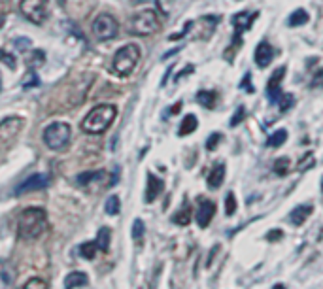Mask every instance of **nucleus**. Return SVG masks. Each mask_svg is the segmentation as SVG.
Instances as JSON below:
<instances>
[{
    "mask_svg": "<svg viewBox=\"0 0 323 289\" xmlns=\"http://www.w3.org/2000/svg\"><path fill=\"white\" fill-rule=\"evenodd\" d=\"M48 227V214L44 208L31 206L25 208L17 217V236L21 240L40 238Z\"/></svg>",
    "mask_w": 323,
    "mask_h": 289,
    "instance_id": "obj_1",
    "label": "nucleus"
},
{
    "mask_svg": "<svg viewBox=\"0 0 323 289\" xmlns=\"http://www.w3.org/2000/svg\"><path fill=\"white\" fill-rule=\"evenodd\" d=\"M51 180H49L48 174H33V176H29L23 183H19L16 189V195L17 197H21L25 193H31V191H40V189H46Z\"/></svg>",
    "mask_w": 323,
    "mask_h": 289,
    "instance_id": "obj_9",
    "label": "nucleus"
},
{
    "mask_svg": "<svg viewBox=\"0 0 323 289\" xmlns=\"http://www.w3.org/2000/svg\"><path fill=\"white\" fill-rule=\"evenodd\" d=\"M321 191H323V180H321Z\"/></svg>",
    "mask_w": 323,
    "mask_h": 289,
    "instance_id": "obj_43",
    "label": "nucleus"
},
{
    "mask_svg": "<svg viewBox=\"0 0 323 289\" xmlns=\"http://www.w3.org/2000/svg\"><path fill=\"white\" fill-rule=\"evenodd\" d=\"M180 110H182V102H176V104H174V106L170 108L169 112H170V114H172V116H176V114H178Z\"/></svg>",
    "mask_w": 323,
    "mask_h": 289,
    "instance_id": "obj_40",
    "label": "nucleus"
},
{
    "mask_svg": "<svg viewBox=\"0 0 323 289\" xmlns=\"http://www.w3.org/2000/svg\"><path fill=\"white\" fill-rule=\"evenodd\" d=\"M91 31L95 34L97 40H113L117 33H119V23L117 19L110 14H100V16L93 21Z\"/></svg>",
    "mask_w": 323,
    "mask_h": 289,
    "instance_id": "obj_7",
    "label": "nucleus"
},
{
    "mask_svg": "<svg viewBox=\"0 0 323 289\" xmlns=\"http://www.w3.org/2000/svg\"><path fill=\"white\" fill-rule=\"evenodd\" d=\"M110 238H112V231H110V227H102L97 234V246L100 251H108L110 249Z\"/></svg>",
    "mask_w": 323,
    "mask_h": 289,
    "instance_id": "obj_22",
    "label": "nucleus"
},
{
    "mask_svg": "<svg viewBox=\"0 0 323 289\" xmlns=\"http://www.w3.org/2000/svg\"><path fill=\"white\" fill-rule=\"evenodd\" d=\"M72 138V129L65 121H55L46 127L44 131V142L51 151H65Z\"/></svg>",
    "mask_w": 323,
    "mask_h": 289,
    "instance_id": "obj_4",
    "label": "nucleus"
},
{
    "mask_svg": "<svg viewBox=\"0 0 323 289\" xmlns=\"http://www.w3.org/2000/svg\"><path fill=\"white\" fill-rule=\"evenodd\" d=\"M257 17V14H248V12H240L233 17V27H234V42L236 46L240 44V36H242L244 31L251 29V21Z\"/></svg>",
    "mask_w": 323,
    "mask_h": 289,
    "instance_id": "obj_11",
    "label": "nucleus"
},
{
    "mask_svg": "<svg viewBox=\"0 0 323 289\" xmlns=\"http://www.w3.org/2000/svg\"><path fill=\"white\" fill-rule=\"evenodd\" d=\"M161 29V19L157 16L155 10H142L136 16L130 19L129 31L136 36H151V34L159 33Z\"/></svg>",
    "mask_w": 323,
    "mask_h": 289,
    "instance_id": "obj_5",
    "label": "nucleus"
},
{
    "mask_svg": "<svg viewBox=\"0 0 323 289\" xmlns=\"http://www.w3.org/2000/svg\"><path fill=\"white\" fill-rule=\"evenodd\" d=\"M172 221H174L176 225H182V227L189 225V221H191V206L186 202V204L180 208L176 214L172 215Z\"/></svg>",
    "mask_w": 323,
    "mask_h": 289,
    "instance_id": "obj_21",
    "label": "nucleus"
},
{
    "mask_svg": "<svg viewBox=\"0 0 323 289\" xmlns=\"http://www.w3.org/2000/svg\"><path fill=\"white\" fill-rule=\"evenodd\" d=\"M197 129H199V121H197V116H193V114H187V116L184 117L182 125H180L178 134H180V136H187V134L195 132Z\"/></svg>",
    "mask_w": 323,
    "mask_h": 289,
    "instance_id": "obj_20",
    "label": "nucleus"
},
{
    "mask_svg": "<svg viewBox=\"0 0 323 289\" xmlns=\"http://www.w3.org/2000/svg\"><path fill=\"white\" fill-rule=\"evenodd\" d=\"M16 266L10 261L0 259V289H16Z\"/></svg>",
    "mask_w": 323,
    "mask_h": 289,
    "instance_id": "obj_12",
    "label": "nucleus"
},
{
    "mask_svg": "<svg viewBox=\"0 0 323 289\" xmlns=\"http://www.w3.org/2000/svg\"><path fill=\"white\" fill-rule=\"evenodd\" d=\"M214 215H216V204L212 200H202L201 206H199V212H197V217H195L197 219V225L201 229H206L212 223Z\"/></svg>",
    "mask_w": 323,
    "mask_h": 289,
    "instance_id": "obj_13",
    "label": "nucleus"
},
{
    "mask_svg": "<svg viewBox=\"0 0 323 289\" xmlns=\"http://www.w3.org/2000/svg\"><path fill=\"white\" fill-rule=\"evenodd\" d=\"M106 180V172L104 170H97V172H83L78 176V180L76 182L83 185V187H89L91 183H97V182H102Z\"/></svg>",
    "mask_w": 323,
    "mask_h": 289,
    "instance_id": "obj_19",
    "label": "nucleus"
},
{
    "mask_svg": "<svg viewBox=\"0 0 323 289\" xmlns=\"http://www.w3.org/2000/svg\"><path fill=\"white\" fill-rule=\"evenodd\" d=\"M4 21H6V16L0 14V31H2V27H4Z\"/></svg>",
    "mask_w": 323,
    "mask_h": 289,
    "instance_id": "obj_41",
    "label": "nucleus"
},
{
    "mask_svg": "<svg viewBox=\"0 0 323 289\" xmlns=\"http://www.w3.org/2000/svg\"><path fill=\"white\" fill-rule=\"evenodd\" d=\"M0 61H2V63H6L10 68H16V57H14V55H10V53H6V51H0Z\"/></svg>",
    "mask_w": 323,
    "mask_h": 289,
    "instance_id": "obj_36",
    "label": "nucleus"
},
{
    "mask_svg": "<svg viewBox=\"0 0 323 289\" xmlns=\"http://www.w3.org/2000/svg\"><path fill=\"white\" fill-rule=\"evenodd\" d=\"M282 234H283V232L280 231V229H272V231H268L267 240H268V242H274V240H280V238H282Z\"/></svg>",
    "mask_w": 323,
    "mask_h": 289,
    "instance_id": "obj_37",
    "label": "nucleus"
},
{
    "mask_svg": "<svg viewBox=\"0 0 323 289\" xmlns=\"http://www.w3.org/2000/svg\"><path fill=\"white\" fill-rule=\"evenodd\" d=\"M285 140H287V131H285V129H278L274 134L268 136L267 146L268 148H280V146L285 144Z\"/></svg>",
    "mask_w": 323,
    "mask_h": 289,
    "instance_id": "obj_23",
    "label": "nucleus"
},
{
    "mask_svg": "<svg viewBox=\"0 0 323 289\" xmlns=\"http://www.w3.org/2000/svg\"><path fill=\"white\" fill-rule=\"evenodd\" d=\"M272 59H274V50H272V46H270L267 40H263L257 46V50H255V63H257V66L265 68V66H268L272 63Z\"/></svg>",
    "mask_w": 323,
    "mask_h": 289,
    "instance_id": "obj_15",
    "label": "nucleus"
},
{
    "mask_svg": "<svg viewBox=\"0 0 323 289\" xmlns=\"http://www.w3.org/2000/svg\"><path fill=\"white\" fill-rule=\"evenodd\" d=\"M272 289H285V287H283V285H274Z\"/></svg>",
    "mask_w": 323,
    "mask_h": 289,
    "instance_id": "obj_42",
    "label": "nucleus"
},
{
    "mask_svg": "<svg viewBox=\"0 0 323 289\" xmlns=\"http://www.w3.org/2000/svg\"><path fill=\"white\" fill-rule=\"evenodd\" d=\"M89 283V276L85 272H70L68 276L65 278V289H78V287H85Z\"/></svg>",
    "mask_w": 323,
    "mask_h": 289,
    "instance_id": "obj_17",
    "label": "nucleus"
},
{
    "mask_svg": "<svg viewBox=\"0 0 323 289\" xmlns=\"http://www.w3.org/2000/svg\"><path fill=\"white\" fill-rule=\"evenodd\" d=\"M219 142H221V134H219V132L210 134V136H208V140H206V149H208V151H214V149L218 148Z\"/></svg>",
    "mask_w": 323,
    "mask_h": 289,
    "instance_id": "obj_35",
    "label": "nucleus"
},
{
    "mask_svg": "<svg viewBox=\"0 0 323 289\" xmlns=\"http://www.w3.org/2000/svg\"><path fill=\"white\" fill-rule=\"evenodd\" d=\"M225 214L231 217V215L236 214V197H234V193H227L225 197Z\"/></svg>",
    "mask_w": 323,
    "mask_h": 289,
    "instance_id": "obj_30",
    "label": "nucleus"
},
{
    "mask_svg": "<svg viewBox=\"0 0 323 289\" xmlns=\"http://www.w3.org/2000/svg\"><path fill=\"white\" fill-rule=\"evenodd\" d=\"M119 210H121V200L117 195H112V197H108L104 204V212L108 215H117L119 214Z\"/></svg>",
    "mask_w": 323,
    "mask_h": 289,
    "instance_id": "obj_27",
    "label": "nucleus"
},
{
    "mask_svg": "<svg viewBox=\"0 0 323 289\" xmlns=\"http://www.w3.org/2000/svg\"><path fill=\"white\" fill-rule=\"evenodd\" d=\"M308 12L306 10H295L293 14L289 16V27H300V25H304V23H308Z\"/></svg>",
    "mask_w": 323,
    "mask_h": 289,
    "instance_id": "obj_26",
    "label": "nucleus"
},
{
    "mask_svg": "<svg viewBox=\"0 0 323 289\" xmlns=\"http://www.w3.org/2000/svg\"><path fill=\"white\" fill-rule=\"evenodd\" d=\"M293 104H295V97H293V95H282V99H280V102H278L280 112H287Z\"/></svg>",
    "mask_w": 323,
    "mask_h": 289,
    "instance_id": "obj_34",
    "label": "nucleus"
},
{
    "mask_svg": "<svg viewBox=\"0 0 323 289\" xmlns=\"http://www.w3.org/2000/svg\"><path fill=\"white\" fill-rule=\"evenodd\" d=\"M283 76H285V66H280V68L276 70L274 74L270 76V80H268L267 95H268V100H270V104H278V102H280V99H282L280 83H282Z\"/></svg>",
    "mask_w": 323,
    "mask_h": 289,
    "instance_id": "obj_10",
    "label": "nucleus"
},
{
    "mask_svg": "<svg viewBox=\"0 0 323 289\" xmlns=\"http://www.w3.org/2000/svg\"><path fill=\"white\" fill-rule=\"evenodd\" d=\"M117 108L113 104H98L81 119V131L87 134H102L115 121Z\"/></svg>",
    "mask_w": 323,
    "mask_h": 289,
    "instance_id": "obj_2",
    "label": "nucleus"
},
{
    "mask_svg": "<svg viewBox=\"0 0 323 289\" xmlns=\"http://www.w3.org/2000/svg\"><path fill=\"white\" fill-rule=\"evenodd\" d=\"M142 51L138 44H127L115 51V55L112 59V72L117 78H127L134 72V68L140 63Z\"/></svg>",
    "mask_w": 323,
    "mask_h": 289,
    "instance_id": "obj_3",
    "label": "nucleus"
},
{
    "mask_svg": "<svg viewBox=\"0 0 323 289\" xmlns=\"http://www.w3.org/2000/svg\"><path fill=\"white\" fill-rule=\"evenodd\" d=\"M19 10L31 23L42 25L49 16V0H21Z\"/></svg>",
    "mask_w": 323,
    "mask_h": 289,
    "instance_id": "obj_6",
    "label": "nucleus"
},
{
    "mask_svg": "<svg viewBox=\"0 0 323 289\" xmlns=\"http://www.w3.org/2000/svg\"><path fill=\"white\" fill-rule=\"evenodd\" d=\"M21 289H49V283L44 278H31Z\"/></svg>",
    "mask_w": 323,
    "mask_h": 289,
    "instance_id": "obj_29",
    "label": "nucleus"
},
{
    "mask_svg": "<svg viewBox=\"0 0 323 289\" xmlns=\"http://www.w3.org/2000/svg\"><path fill=\"white\" fill-rule=\"evenodd\" d=\"M323 82V68L314 76V80H312V87H317V85H321Z\"/></svg>",
    "mask_w": 323,
    "mask_h": 289,
    "instance_id": "obj_39",
    "label": "nucleus"
},
{
    "mask_svg": "<svg viewBox=\"0 0 323 289\" xmlns=\"http://www.w3.org/2000/svg\"><path fill=\"white\" fill-rule=\"evenodd\" d=\"M312 212H314V206L312 204H299L297 208H293V212L289 214V221L295 227H300L310 217Z\"/></svg>",
    "mask_w": 323,
    "mask_h": 289,
    "instance_id": "obj_16",
    "label": "nucleus"
},
{
    "mask_svg": "<svg viewBox=\"0 0 323 289\" xmlns=\"http://www.w3.org/2000/svg\"><path fill=\"white\" fill-rule=\"evenodd\" d=\"M25 127V119L21 116H10L0 121V144L12 146V142L21 134Z\"/></svg>",
    "mask_w": 323,
    "mask_h": 289,
    "instance_id": "obj_8",
    "label": "nucleus"
},
{
    "mask_svg": "<svg viewBox=\"0 0 323 289\" xmlns=\"http://www.w3.org/2000/svg\"><path fill=\"white\" fill-rule=\"evenodd\" d=\"M244 119H246V110H244V106H238V108H236V112H234V116L231 117L229 125H231V127H238V125L242 123Z\"/></svg>",
    "mask_w": 323,
    "mask_h": 289,
    "instance_id": "obj_33",
    "label": "nucleus"
},
{
    "mask_svg": "<svg viewBox=\"0 0 323 289\" xmlns=\"http://www.w3.org/2000/svg\"><path fill=\"white\" fill-rule=\"evenodd\" d=\"M223 180H225V165L219 163V165H216L210 170L206 182H208V187H210V189H218V187H221Z\"/></svg>",
    "mask_w": 323,
    "mask_h": 289,
    "instance_id": "obj_18",
    "label": "nucleus"
},
{
    "mask_svg": "<svg viewBox=\"0 0 323 289\" xmlns=\"http://www.w3.org/2000/svg\"><path fill=\"white\" fill-rule=\"evenodd\" d=\"M165 189V182H163L161 178H157L155 174L147 172V189H145V197L144 200L147 204H151L153 200H157V197L163 193Z\"/></svg>",
    "mask_w": 323,
    "mask_h": 289,
    "instance_id": "obj_14",
    "label": "nucleus"
},
{
    "mask_svg": "<svg viewBox=\"0 0 323 289\" xmlns=\"http://www.w3.org/2000/svg\"><path fill=\"white\" fill-rule=\"evenodd\" d=\"M289 159L287 157H280L274 161V172L278 174V176H287V172H289Z\"/></svg>",
    "mask_w": 323,
    "mask_h": 289,
    "instance_id": "obj_28",
    "label": "nucleus"
},
{
    "mask_svg": "<svg viewBox=\"0 0 323 289\" xmlns=\"http://www.w3.org/2000/svg\"><path fill=\"white\" fill-rule=\"evenodd\" d=\"M250 82H251V74L248 72V74L244 76V80H242V83H240V89H248L250 93H253V87L250 85Z\"/></svg>",
    "mask_w": 323,
    "mask_h": 289,
    "instance_id": "obj_38",
    "label": "nucleus"
},
{
    "mask_svg": "<svg viewBox=\"0 0 323 289\" xmlns=\"http://www.w3.org/2000/svg\"><path fill=\"white\" fill-rule=\"evenodd\" d=\"M97 251H100V249H98V246H97V242H95V240H93V242H85V244H81V246H80V255L83 257V259H87V261L95 259Z\"/></svg>",
    "mask_w": 323,
    "mask_h": 289,
    "instance_id": "obj_25",
    "label": "nucleus"
},
{
    "mask_svg": "<svg viewBox=\"0 0 323 289\" xmlns=\"http://www.w3.org/2000/svg\"><path fill=\"white\" fill-rule=\"evenodd\" d=\"M144 231H145V225L142 219H134V223H132V238L140 242L142 236H144Z\"/></svg>",
    "mask_w": 323,
    "mask_h": 289,
    "instance_id": "obj_32",
    "label": "nucleus"
},
{
    "mask_svg": "<svg viewBox=\"0 0 323 289\" xmlns=\"http://www.w3.org/2000/svg\"><path fill=\"white\" fill-rule=\"evenodd\" d=\"M197 100L199 104H202L204 108H214L216 106V100H218V93L216 91H201L197 95Z\"/></svg>",
    "mask_w": 323,
    "mask_h": 289,
    "instance_id": "obj_24",
    "label": "nucleus"
},
{
    "mask_svg": "<svg viewBox=\"0 0 323 289\" xmlns=\"http://www.w3.org/2000/svg\"><path fill=\"white\" fill-rule=\"evenodd\" d=\"M314 165H315L314 153H306V155H304V157L299 161V165H297V170H299V172H304V170L312 168Z\"/></svg>",
    "mask_w": 323,
    "mask_h": 289,
    "instance_id": "obj_31",
    "label": "nucleus"
}]
</instances>
